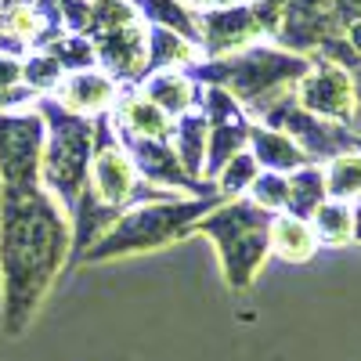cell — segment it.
Listing matches in <instances>:
<instances>
[{"instance_id":"6da1fadb","label":"cell","mask_w":361,"mask_h":361,"mask_svg":"<svg viewBox=\"0 0 361 361\" xmlns=\"http://www.w3.org/2000/svg\"><path fill=\"white\" fill-rule=\"evenodd\" d=\"M69 246L66 221L37 185H4L0 195V279L4 333L18 336L47 293Z\"/></svg>"},{"instance_id":"7a4b0ae2","label":"cell","mask_w":361,"mask_h":361,"mask_svg":"<svg viewBox=\"0 0 361 361\" xmlns=\"http://www.w3.org/2000/svg\"><path fill=\"white\" fill-rule=\"evenodd\" d=\"M199 231L214 235L217 246L224 253V271L235 289H243L253 275L257 267L267 253V243H271V221L260 206H250V202H235L221 214L206 217L199 224Z\"/></svg>"},{"instance_id":"3957f363","label":"cell","mask_w":361,"mask_h":361,"mask_svg":"<svg viewBox=\"0 0 361 361\" xmlns=\"http://www.w3.org/2000/svg\"><path fill=\"white\" fill-rule=\"evenodd\" d=\"M44 119H51V141L44 148L40 173L69 206H76V192L83 185V170L90 159V127L76 116H66L62 105L54 102H44Z\"/></svg>"},{"instance_id":"277c9868","label":"cell","mask_w":361,"mask_h":361,"mask_svg":"<svg viewBox=\"0 0 361 361\" xmlns=\"http://www.w3.org/2000/svg\"><path fill=\"white\" fill-rule=\"evenodd\" d=\"M206 209V202H170V206H145L137 214L123 217L116 224V231L109 238L87 253V260H105V257H119L127 250H156L170 238L185 235L188 224Z\"/></svg>"},{"instance_id":"5b68a950","label":"cell","mask_w":361,"mask_h":361,"mask_svg":"<svg viewBox=\"0 0 361 361\" xmlns=\"http://www.w3.org/2000/svg\"><path fill=\"white\" fill-rule=\"evenodd\" d=\"M44 163V116H4L0 112V180L37 185Z\"/></svg>"},{"instance_id":"8992f818","label":"cell","mask_w":361,"mask_h":361,"mask_svg":"<svg viewBox=\"0 0 361 361\" xmlns=\"http://www.w3.org/2000/svg\"><path fill=\"white\" fill-rule=\"evenodd\" d=\"M304 102H307L311 112L350 119V112L357 105V90L347 80V73H340L336 66L318 62V73L311 80H304Z\"/></svg>"},{"instance_id":"52a82bcc","label":"cell","mask_w":361,"mask_h":361,"mask_svg":"<svg viewBox=\"0 0 361 361\" xmlns=\"http://www.w3.org/2000/svg\"><path fill=\"white\" fill-rule=\"evenodd\" d=\"M209 112H214V119H217V127H214V137H209V173H217V170H224V163L231 159V156H238L235 148L243 145V134H246V123H243V112H238L235 105H231V98L228 94H209Z\"/></svg>"},{"instance_id":"ba28073f","label":"cell","mask_w":361,"mask_h":361,"mask_svg":"<svg viewBox=\"0 0 361 361\" xmlns=\"http://www.w3.org/2000/svg\"><path fill=\"white\" fill-rule=\"evenodd\" d=\"M94 192L105 206L127 202L134 192V163L119 152V148H102L94 156Z\"/></svg>"},{"instance_id":"9c48e42d","label":"cell","mask_w":361,"mask_h":361,"mask_svg":"<svg viewBox=\"0 0 361 361\" xmlns=\"http://www.w3.org/2000/svg\"><path fill=\"white\" fill-rule=\"evenodd\" d=\"M271 246L286 260H311L314 257V228L300 217H275L271 221Z\"/></svg>"},{"instance_id":"30bf717a","label":"cell","mask_w":361,"mask_h":361,"mask_svg":"<svg viewBox=\"0 0 361 361\" xmlns=\"http://www.w3.org/2000/svg\"><path fill=\"white\" fill-rule=\"evenodd\" d=\"M58 98H62L66 109H73V112H98L112 98V80L94 76V73L73 76V80H66L62 87H58Z\"/></svg>"},{"instance_id":"8fae6325","label":"cell","mask_w":361,"mask_h":361,"mask_svg":"<svg viewBox=\"0 0 361 361\" xmlns=\"http://www.w3.org/2000/svg\"><path fill=\"white\" fill-rule=\"evenodd\" d=\"M119 119H123L127 137H145V141H163L166 137V112L152 102L127 98L123 109H119Z\"/></svg>"},{"instance_id":"7c38bea8","label":"cell","mask_w":361,"mask_h":361,"mask_svg":"<svg viewBox=\"0 0 361 361\" xmlns=\"http://www.w3.org/2000/svg\"><path fill=\"white\" fill-rule=\"evenodd\" d=\"M253 33V15L250 11H228V15H209L206 18V47L209 51H231Z\"/></svg>"},{"instance_id":"4fadbf2b","label":"cell","mask_w":361,"mask_h":361,"mask_svg":"<svg viewBox=\"0 0 361 361\" xmlns=\"http://www.w3.org/2000/svg\"><path fill=\"white\" fill-rule=\"evenodd\" d=\"M250 137H253V148H257V159H260L264 166H271V173L293 170V166L304 163V152H300V148H296L289 137H282V134H275V130L253 127Z\"/></svg>"},{"instance_id":"5bb4252c","label":"cell","mask_w":361,"mask_h":361,"mask_svg":"<svg viewBox=\"0 0 361 361\" xmlns=\"http://www.w3.org/2000/svg\"><path fill=\"white\" fill-rule=\"evenodd\" d=\"M148 98H152V105H159L163 112H185L192 105V94L195 87L185 80V76H173V73H159L156 80H148Z\"/></svg>"},{"instance_id":"9a60e30c","label":"cell","mask_w":361,"mask_h":361,"mask_svg":"<svg viewBox=\"0 0 361 361\" xmlns=\"http://www.w3.org/2000/svg\"><path fill=\"white\" fill-rule=\"evenodd\" d=\"M314 235L329 246H343L354 238V217L350 209L340 206V202H322L314 209Z\"/></svg>"},{"instance_id":"2e32d148","label":"cell","mask_w":361,"mask_h":361,"mask_svg":"<svg viewBox=\"0 0 361 361\" xmlns=\"http://www.w3.org/2000/svg\"><path fill=\"white\" fill-rule=\"evenodd\" d=\"M322 195H325V180L318 170H300L293 180H289V195H286V206L293 209L296 217H307L322 206Z\"/></svg>"},{"instance_id":"e0dca14e","label":"cell","mask_w":361,"mask_h":361,"mask_svg":"<svg viewBox=\"0 0 361 361\" xmlns=\"http://www.w3.org/2000/svg\"><path fill=\"white\" fill-rule=\"evenodd\" d=\"M329 180V195L336 199H350L361 192V156H343V159H333L325 173Z\"/></svg>"},{"instance_id":"ac0fdd59","label":"cell","mask_w":361,"mask_h":361,"mask_svg":"<svg viewBox=\"0 0 361 361\" xmlns=\"http://www.w3.org/2000/svg\"><path fill=\"white\" fill-rule=\"evenodd\" d=\"M40 33V11L29 4H11V11L4 15V37L25 44Z\"/></svg>"},{"instance_id":"d6986e66","label":"cell","mask_w":361,"mask_h":361,"mask_svg":"<svg viewBox=\"0 0 361 361\" xmlns=\"http://www.w3.org/2000/svg\"><path fill=\"white\" fill-rule=\"evenodd\" d=\"M253 177H257V159H253V156H246V152H238V156H231V163L224 166V180H221V188H224L228 195H235V192H243Z\"/></svg>"},{"instance_id":"ffe728a7","label":"cell","mask_w":361,"mask_h":361,"mask_svg":"<svg viewBox=\"0 0 361 361\" xmlns=\"http://www.w3.org/2000/svg\"><path fill=\"white\" fill-rule=\"evenodd\" d=\"M202 119H188L185 127H180V163L188 170H199V156H202Z\"/></svg>"},{"instance_id":"44dd1931","label":"cell","mask_w":361,"mask_h":361,"mask_svg":"<svg viewBox=\"0 0 361 361\" xmlns=\"http://www.w3.org/2000/svg\"><path fill=\"white\" fill-rule=\"evenodd\" d=\"M141 4H145V11H152L156 18H163L166 25H173L177 33H185V37H195V25L188 22V15L180 11V8L173 4V0H141Z\"/></svg>"},{"instance_id":"7402d4cb","label":"cell","mask_w":361,"mask_h":361,"mask_svg":"<svg viewBox=\"0 0 361 361\" xmlns=\"http://www.w3.org/2000/svg\"><path fill=\"white\" fill-rule=\"evenodd\" d=\"M286 195H289V185H286L279 173H267V177L257 180V206H260V209L286 206Z\"/></svg>"},{"instance_id":"603a6c76","label":"cell","mask_w":361,"mask_h":361,"mask_svg":"<svg viewBox=\"0 0 361 361\" xmlns=\"http://www.w3.org/2000/svg\"><path fill=\"white\" fill-rule=\"evenodd\" d=\"M58 73H62V66H58L54 54H37L33 62H25V80L33 87H51L58 80Z\"/></svg>"},{"instance_id":"cb8c5ba5","label":"cell","mask_w":361,"mask_h":361,"mask_svg":"<svg viewBox=\"0 0 361 361\" xmlns=\"http://www.w3.org/2000/svg\"><path fill=\"white\" fill-rule=\"evenodd\" d=\"M152 47H156V62H188V51H185V44H177L170 33H163V29H156Z\"/></svg>"},{"instance_id":"d4e9b609","label":"cell","mask_w":361,"mask_h":361,"mask_svg":"<svg viewBox=\"0 0 361 361\" xmlns=\"http://www.w3.org/2000/svg\"><path fill=\"white\" fill-rule=\"evenodd\" d=\"M354 145H357V148H361V137H354Z\"/></svg>"},{"instance_id":"484cf974","label":"cell","mask_w":361,"mask_h":361,"mask_svg":"<svg viewBox=\"0 0 361 361\" xmlns=\"http://www.w3.org/2000/svg\"><path fill=\"white\" fill-rule=\"evenodd\" d=\"M357 214H361V209H357Z\"/></svg>"}]
</instances>
